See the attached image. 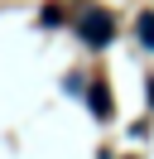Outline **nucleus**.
Returning a JSON list of instances; mask_svg holds the SVG:
<instances>
[{
    "label": "nucleus",
    "instance_id": "f257e3e1",
    "mask_svg": "<svg viewBox=\"0 0 154 159\" xmlns=\"http://www.w3.org/2000/svg\"><path fill=\"white\" fill-rule=\"evenodd\" d=\"M77 34H82L87 43H92V48H106V43H111V20H106L101 10H92V15H82V24H77Z\"/></svg>",
    "mask_w": 154,
    "mask_h": 159
},
{
    "label": "nucleus",
    "instance_id": "f03ea898",
    "mask_svg": "<svg viewBox=\"0 0 154 159\" xmlns=\"http://www.w3.org/2000/svg\"><path fill=\"white\" fill-rule=\"evenodd\" d=\"M140 39L144 48H154V15H140Z\"/></svg>",
    "mask_w": 154,
    "mask_h": 159
},
{
    "label": "nucleus",
    "instance_id": "7ed1b4c3",
    "mask_svg": "<svg viewBox=\"0 0 154 159\" xmlns=\"http://www.w3.org/2000/svg\"><path fill=\"white\" fill-rule=\"evenodd\" d=\"M92 111H96V116H106V92H101V87H92Z\"/></svg>",
    "mask_w": 154,
    "mask_h": 159
}]
</instances>
